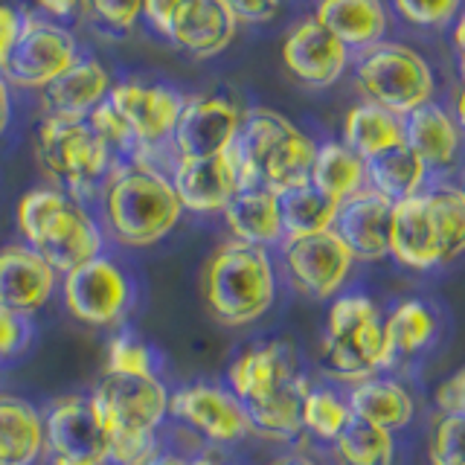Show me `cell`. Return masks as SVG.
Here are the masks:
<instances>
[{"mask_svg": "<svg viewBox=\"0 0 465 465\" xmlns=\"http://www.w3.org/2000/svg\"><path fill=\"white\" fill-rule=\"evenodd\" d=\"M230 149L239 166L242 189L259 186L282 195L309 183L317 145L280 111L253 108L242 116L239 137Z\"/></svg>", "mask_w": 465, "mask_h": 465, "instance_id": "cell-1", "label": "cell"}, {"mask_svg": "<svg viewBox=\"0 0 465 465\" xmlns=\"http://www.w3.org/2000/svg\"><path fill=\"white\" fill-rule=\"evenodd\" d=\"M102 213L114 242L149 247L178 227L183 207L169 174L145 163H123L102 186Z\"/></svg>", "mask_w": 465, "mask_h": 465, "instance_id": "cell-2", "label": "cell"}, {"mask_svg": "<svg viewBox=\"0 0 465 465\" xmlns=\"http://www.w3.org/2000/svg\"><path fill=\"white\" fill-rule=\"evenodd\" d=\"M201 297L222 326H251L273 309L276 271L268 247L224 242L203 262Z\"/></svg>", "mask_w": 465, "mask_h": 465, "instance_id": "cell-3", "label": "cell"}, {"mask_svg": "<svg viewBox=\"0 0 465 465\" xmlns=\"http://www.w3.org/2000/svg\"><path fill=\"white\" fill-rule=\"evenodd\" d=\"M91 399L108 433V465H145L160 454L154 433L169 416L160 378L105 375Z\"/></svg>", "mask_w": 465, "mask_h": 465, "instance_id": "cell-4", "label": "cell"}, {"mask_svg": "<svg viewBox=\"0 0 465 465\" xmlns=\"http://www.w3.org/2000/svg\"><path fill=\"white\" fill-rule=\"evenodd\" d=\"M18 230L55 273H70L102 256L105 232L79 201L53 186H38L18 201Z\"/></svg>", "mask_w": 465, "mask_h": 465, "instance_id": "cell-5", "label": "cell"}, {"mask_svg": "<svg viewBox=\"0 0 465 465\" xmlns=\"http://www.w3.org/2000/svg\"><path fill=\"white\" fill-rule=\"evenodd\" d=\"M35 157L53 189L73 201L102 193V186L116 169L111 152L94 134L87 120L44 116L35 140Z\"/></svg>", "mask_w": 465, "mask_h": 465, "instance_id": "cell-6", "label": "cell"}, {"mask_svg": "<svg viewBox=\"0 0 465 465\" xmlns=\"http://www.w3.org/2000/svg\"><path fill=\"white\" fill-rule=\"evenodd\" d=\"M323 367L346 384L384 370V317L367 294L334 297L326 314Z\"/></svg>", "mask_w": 465, "mask_h": 465, "instance_id": "cell-7", "label": "cell"}, {"mask_svg": "<svg viewBox=\"0 0 465 465\" xmlns=\"http://www.w3.org/2000/svg\"><path fill=\"white\" fill-rule=\"evenodd\" d=\"M355 82L367 102L399 116L428 105L436 91L430 64L413 47L399 41H378L361 50L355 62Z\"/></svg>", "mask_w": 465, "mask_h": 465, "instance_id": "cell-8", "label": "cell"}, {"mask_svg": "<svg viewBox=\"0 0 465 465\" xmlns=\"http://www.w3.org/2000/svg\"><path fill=\"white\" fill-rule=\"evenodd\" d=\"M62 294L67 312L87 326H114L128 314L134 302L131 276L105 253L64 273Z\"/></svg>", "mask_w": 465, "mask_h": 465, "instance_id": "cell-9", "label": "cell"}, {"mask_svg": "<svg viewBox=\"0 0 465 465\" xmlns=\"http://www.w3.org/2000/svg\"><path fill=\"white\" fill-rule=\"evenodd\" d=\"M79 62V44L64 26L50 24L35 15H24L21 33L9 53L4 79L18 87L44 91L53 79Z\"/></svg>", "mask_w": 465, "mask_h": 465, "instance_id": "cell-10", "label": "cell"}, {"mask_svg": "<svg viewBox=\"0 0 465 465\" xmlns=\"http://www.w3.org/2000/svg\"><path fill=\"white\" fill-rule=\"evenodd\" d=\"M282 265L300 294L312 300H334L355 268V256L338 232L326 230L314 236L285 239Z\"/></svg>", "mask_w": 465, "mask_h": 465, "instance_id": "cell-11", "label": "cell"}, {"mask_svg": "<svg viewBox=\"0 0 465 465\" xmlns=\"http://www.w3.org/2000/svg\"><path fill=\"white\" fill-rule=\"evenodd\" d=\"M108 102L125 120V125L131 128V134H134L140 145L134 163H143V160H149L154 149H163V145L172 143L174 125H178V116L186 99L166 84L123 82L111 87Z\"/></svg>", "mask_w": 465, "mask_h": 465, "instance_id": "cell-12", "label": "cell"}, {"mask_svg": "<svg viewBox=\"0 0 465 465\" xmlns=\"http://www.w3.org/2000/svg\"><path fill=\"white\" fill-rule=\"evenodd\" d=\"M169 416L215 445H236L251 433L244 404L218 384H186L169 392Z\"/></svg>", "mask_w": 465, "mask_h": 465, "instance_id": "cell-13", "label": "cell"}, {"mask_svg": "<svg viewBox=\"0 0 465 465\" xmlns=\"http://www.w3.org/2000/svg\"><path fill=\"white\" fill-rule=\"evenodd\" d=\"M242 111L224 96H195L183 102L169 149L174 160L224 154L239 137Z\"/></svg>", "mask_w": 465, "mask_h": 465, "instance_id": "cell-14", "label": "cell"}, {"mask_svg": "<svg viewBox=\"0 0 465 465\" xmlns=\"http://www.w3.org/2000/svg\"><path fill=\"white\" fill-rule=\"evenodd\" d=\"M390 256L411 271H433L450 262L442 227L436 222L425 193L392 203Z\"/></svg>", "mask_w": 465, "mask_h": 465, "instance_id": "cell-15", "label": "cell"}, {"mask_svg": "<svg viewBox=\"0 0 465 465\" xmlns=\"http://www.w3.org/2000/svg\"><path fill=\"white\" fill-rule=\"evenodd\" d=\"M44 445L53 457L108 462V433L91 396H64L44 416Z\"/></svg>", "mask_w": 465, "mask_h": 465, "instance_id": "cell-16", "label": "cell"}, {"mask_svg": "<svg viewBox=\"0 0 465 465\" xmlns=\"http://www.w3.org/2000/svg\"><path fill=\"white\" fill-rule=\"evenodd\" d=\"M300 378L297 370V352L294 346L285 341L256 343L247 346L232 358L227 370V390L236 396L244 407L256 401H265L276 396L288 384H294Z\"/></svg>", "mask_w": 465, "mask_h": 465, "instance_id": "cell-17", "label": "cell"}, {"mask_svg": "<svg viewBox=\"0 0 465 465\" xmlns=\"http://www.w3.org/2000/svg\"><path fill=\"white\" fill-rule=\"evenodd\" d=\"M169 181L178 193L181 207L189 213H224L232 195L242 189L232 149L213 157L174 160Z\"/></svg>", "mask_w": 465, "mask_h": 465, "instance_id": "cell-18", "label": "cell"}, {"mask_svg": "<svg viewBox=\"0 0 465 465\" xmlns=\"http://www.w3.org/2000/svg\"><path fill=\"white\" fill-rule=\"evenodd\" d=\"M282 64L305 87H329L343 76L349 50L323 24L305 18L282 41Z\"/></svg>", "mask_w": 465, "mask_h": 465, "instance_id": "cell-19", "label": "cell"}, {"mask_svg": "<svg viewBox=\"0 0 465 465\" xmlns=\"http://www.w3.org/2000/svg\"><path fill=\"white\" fill-rule=\"evenodd\" d=\"M239 21L224 0H181L174 9L166 38L195 58H213L230 47Z\"/></svg>", "mask_w": 465, "mask_h": 465, "instance_id": "cell-20", "label": "cell"}, {"mask_svg": "<svg viewBox=\"0 0 465 465\" xmlns=\"http://www.w3.org/2000/svg\"><path fill=\"white\" fill-rule=\"evenodd\" d=\"M58 273L29 244H9L0 251V305L18 314H35L50 302Z\"/></svg>", "mask_w": 465, "mask_h": 465, "instance_id": "cell-21", "label": "cell"}, {"mask_svg": "<svg viewBox=\"0 0 465 465\" xmlns=\"http://www.w3.org/2000/svg\"><path fill=\"white\" fill-rule=\"evenodd\" d=\"M390 215L392 201L367 186L341 203L334 232L352 251L355 262H381L390 256Z\"/></svg>", "mask_w": 465, "mask_h": 465, "instance_id": "cell-22", "label": "cell"}, {"mask_svg": "<svg viewBox=\"0 0 465 465\" xmlns=\"http://www.w3.org/2000/svg\"><path fill=\"white\" fill-rule=\"evenodd\" d=\"M111 87L114 84L102 62L91 55H79L76 64H70L62 76L41 91L44 111L47 116H64V120H87L91 111L108 99Z\"/></svg>", "mask_w": 465, "mask_h": 465, "instance_id": "cell-23", "label": "cell"}, {"mask_svg": "<svg viewBox=\"0 0 465 465\" xmlns=\"http://www.w3.org/2000/svg\"><path fill=\"white\" fill-rule=\"evenodd\" d=\"M404 145L428 166V172H445L460 160L462 131L442 105L428 102L404 116Z\"/></svg>", "mask_w": 465, "mask_h": 465, "instance_id": "cell-24", "label": "cell"}, {"mask_svg": "<svg viewBox=\"0 0 465 465\" xmlns=\"http://www.w3.org/2000/svg\"><path fill=\"white\" fill-rule=\"evenodd\" d=\"M349 413L352 419L367 421V425L384 428L390 433H396L407 428L416 416V399L396 378H381L372 375L367 381L352 384L346 396Z\"/></svg>", "mask_w": 465, "mask_h": 465, "instance_id": "cell-25", "label": "cell"}, {"mask_svg": "<svg viewBox=\"0 0 465 465\" xmlns=\"http://www.w3.org/2000/svg\"><path fill=\"white\" fill-rule=\"evenodd\" d=\"M314 21L323 24L346 50H367L387 33L381 0H320Z\"/></svg>", "mask_w": 465, "mask_h": 465, "instance_id": "cell-26", "label": "cell"}, {"mask_svg": "<svg viewBox=\"0 0 465 465\" xmlns=\"http://www.w3.org/2000/svg\"><path fill=\"white\" fill-rule=\"evenodd\" d=\"M224 222L232 232V239L256 247L280 244L282 218H280V195L268 189H239L232 201L224 207Z\"/></svg>", "mask_w": 465, "mask_h": 465, "instance_id": "cell-27", "label": "cell"}, {"mask_svg": "<svg viewBox=\"0 0 465 465\" xmlns=\"http://www.w3.org/2000/svg\"><path fill=\"white\" fill-rule=\"evenodd\" d=\"M440 317L421 300H401L384 317V367L411 361L436 341Z\"/></svg>", "mask_w": 465, "mask_h": 465, "instance_id": "cell-28", "label": "cell"}, {"mask_svg": "<svg viewBox=\"0 0 465 465\" xmlns=\"http://www.w3.org/2000/svg\"><path fill=\"white\" fill-rule=\"evenodd\" d=\"M44 445V416L26 399L0 392V465H35Z\"/></svg>", "mask_w": 465, "mask_h": 465, "instance_id": "cell-29", "label": "cell"}, {"mask_svg": "<svg viewBox=\"0 0 465 465\" xmlns=\"http://www.w3.org/2000/svg\"><path fill=\"white\" fill-rule=\"evenodd\" d=\"M341 143L361 160H372L375 154H384L404 143V116L372 105V102H361L346 114Z\"/></svg>", "mask_w": 465, "mask_h": 465, "instance_id": "cell-30", "label": "cell"}, {"mask_svg": "<svg viewBox=\"0 0 465 465\" xmlns=\"http://www.w3.org/2000/svg\"><path fill=\"white\" fill-rule=\"evenodd\" d=\"M309 183L334 203H343L367 189V160H361L343 143H323L314 152Z\"/></svg>", "mask_w": 465, "mask_h": 465, "instance_id": "cell-31", "label": "cell"}, {"mask_svg": "<svg viewBox=\"0 0 465 465\" xmlns=\"http://www.w3.org/2000/svg\"><path fill=\"white\" fill-rule=\"evenodd\" d=\"M428 174V166L404 143L367 160V186L375 189L378 195L390 198L392 203L425 193Z\"/></svg>", "mask_w": 465, "mask_h": 465, "instance_id": "cell-32", "label": "cell"}, {"mask_svg": "<svg viewBox=\"0 0 465 465\" xmlns=\"http://www.w3.org/2000/svg\"><path fill=\"white\" fill-rule=\"evenodd\" d=\"M309 392V381L300 375L294 384H288L276 396L244 407L251 419V433L265 436L273 442H291L302 433V399Z\"/></svg>", "mask_w": 465, "mask_h": 465, "instance_id": "cell-33", "label": "cell"}, {"mask_svg": "<svg viewBox=\"0 0 465 465\" xmlns=\"http://www.w3.org/2000/svg\"><path fill=\"white\" fill-rule=\"evenodd\" d=\"M338 210H341V203H334L323 193H317L312 183L288 189V193L280 195L282 236L285 239H300V236H314V232L334 230Z\"/></svg>", "mask_w": 465, "mask_h": 465, "instance_id": "cell-34", "label": "cell"}, {"mask_svg": "<svg viewBox=\"0 0 465 465\" xmlns=\"http://www.w3.org/2000/svg\"><path fill=\"white\" fill-rule=\"evenodd\" d=\"M334 445L338 465H392L396 462V436L384 428L349 419Z\"/></svg>", "mask_w": 465, "mask_h": 465, "instance_id": "cell-35", "label": "cell"}, {"mask_svg": "<svg viewBox=\"0 0 465 465\" xmlns=\"http://www.w3.org/2000/svg\"><path fill=\"white\" fill-rule=\"evenodd\" d=\"M349 419H352V413H349L346 399H341L329 387H309L302 399V430H309L323 442H334L349 425Z\"/></svg>", "mask_w": 465, "mask_h": 465, "instance_id": "cell-36", "label": "cell"}, {"mask_svg": "<svg viewBox=\"0 0 465 465\" xmlns=\"http://www.w3.org/2000/svg\"><path fill=\"white\" fill-rule=\"evenodd\" d=\"M425 195L430 201L436 222L442 227L448 259L454 262L465 253V195H462V189L454 183H440V186L425 189Z\"/></svg>", "mask_w": 465, "mask_h": 465, "instance_id": "cell-37", "label": "cell"}, {"mask_svg": "<svg viewBox=\"0 0 465 465\" xmlns=\"http://www.w3.org/2000/svg\"><path fill=\"white\" fill-rule=\"evenodd\" d=\"M105 375H128V378H157V352L134 338L131 331H123L111 338L105 355Z\"/></svg>", "mask_w": 465, "mask_h": 465, "instance_id": "cell-38", "label": "cell"}, {"mask_svg": "<svg viewBox=\"0 0 465 465\" xmlns=\"http://www.w3.org/2000/svg\"><path fill=\"white\" fill-rule=\"evenodd\" d=\"M87 125L94 128V134L102 140V145L111 152L114 163L123 166V163H134L137 154H140V145L134 140V134H131V128L125 125V120L120 114L114 111V105L105 99L99 108L91 111V116H87Z\"/></svg>", "mask_w": 465, "mask_h": 465, "instance_id": "cell-39", "label": "cell"}, {"mask_svg": "<svg viewBox=\"0 0 465 465\" xmlns=\"http://www.w3.org/2000/svg\"><path fill=\"white\" fill-rule=\"evenodd\" d=\"M430 465H465V413H442L436 419Z\"/></svg>", "mask_w": 465, "mask_h": 465, "instance_id": "cell-40", "label": "cell"}, {"mask_svg": "<svg viewBox=\"0 0 465 465\" xmlns=\"http://www.w3.org/2000/svg\"><path fill=\"white\" fill-rule=\"evenodd\" d=\"M392 4L407 24L425 29H442L454 24L462 12V0H392Z\"/></svg>", "mask_w": 465, "mask_h": 465, "instance_id": "cell-41", "label": "cell"}, {"mask_svg": "<svg viewBox=\"0 0 465 465\" xmlns=\"http://www.w3.org/2000/svg\"><path fill=\"white\" fill-rule=\"evenodd\" d=\"M79 6L94 24L111 33H128L143 15V0H82Z\"/></svg>", "mask_w": 465, "mask_h": 465, "instance_id": "cell-42", "label": "cell"}, {"mask_svg": "<svg viewBox=\"0 0 465 465\" xmlns=\"http://www.w3.org/2000/svg\"><path fill=\"white\" fill-rule=\"evenodd\" d=\"M33 343V320L0 305V361L21 358Z\"/></svg>", "mask_w": 465, "mask_h": 465, "instance_id": "cell-43", "label": "cell"}, {"mask_svg": "<svg viewBox=\"0 0 465 465\" xmlns=\"http://www.w3.org/2000/svg\"><path fill=\"white\" fill-rule=\"evenodd\" d=\"M227 9L236 15V21L247 24H265L280 12L282 0H224Z\"/></svg>", "mask_w": 465, "mask_h": 465, "instance_id": "cell-44", "label": "cell"}, {"mask_svg": "<svg viewBox=\"0 0 465 465\" xmlns=\"http://www.w3.org/2000/svg\"><path fill=\"white\" fill-rule=\"evenodd\" d=\"M21 21H24L21 12H15L12 6L0 4V76H4L6 62H9V53L15 47V41H18Z\"/></svg>", "mask_w": 465, "mask_h": 465, "instance_id": "cell-45", "label": "cell"}, {"mask_svg": "<svg viewBox=\"0 0 465 465\" xmlns=\"http://www.w3.org/2000/svg\"><path fill=\"white\" fill-rule=\"evenodd\" d=\"M436 404L442 413H465V367L436 390Z\"/></svg>", "mask_w": 465, "mask_h": 465, "instance_id": "cell-46", "label": "cell"}, {"mask_svg": "<svg viewBox=\"0 0 465 465\" xmlns=\"http://www.w3.org/2000/svg\"><path fill=\"white\" fill-rule=\"evenodd\" d=\"M178 4L181 0H143V18L149 21L157 33L166 35L169 21H172L174 9H178Z\"/></svg>", "mask_w": 465, "mask_h": 465, "instance_id": "cell-47", "label": "cell"}, {"mask_svg": "<svg viewBox=\"0 0 465 465\" xmlns=\"http://www.w3.org/2000/svg\"><path fill=\"white\" fill-rule=\"evenodd\" d=\"M450 44H454L457 62H460V73H462V79H465V9L457 15V21H454V33H450Z\"/></svg>", "mask_w": 465, "mask_h": 465, "instance_id": "cell-48", "label": "cell"}, {"mask_svg": "<svg viewBox=\"0 0 465 465\" xmlns=\"http://www.w3.org/2000/svg\"><path fill=\"white\" fill-rule=\"evenodd\" d=\"M35 4H38L44 12H50L53 18H70V15L79 9L82 0H35Z\"/></svg>", "mask_w": 465, "mask_h": 465, "instance_id": "cell-49", "label": "cell"}, {"mask_svg": "<svg viewBox=\"0 0 465 465\" xmlns=\"http://www.w3.org/2000/svg\"><path fill=\"white\" fill-rule=\"evenodd\" d=\"M9 114H12V96H9V82L0 76V137L9 125Z\"/></svg>", "mask_w": 465, "mask_h": 465, "instance_id": "cell-50", "label": "cell"}, {"mask_svg": "<svg viewBox=\"0 0 465 465\" xmlns=\"http://www.w3.org/2000/svg\"><path fill=\"white\" fill-rule=\"evenodd\" d=\"M454 123L460 125V131H465V79H462V84H460V91H457V96H454Z\"/></svg>", "mask_w": 465, "mask_h": 465, "instance_id": "cell-51", "label": "cell"}, {"mask_svg": "<svg viewBox=\"0 0 465 465\" xmlns=\"http://www.w3.org/2000/svg\"><path fill=\"white\" fill-rule=\"evenodd\" d=\"M271 465H317V462H314V460H309V457H302V454H288V457L273 460Z\"/></svg>", "mask_w": 465, "mask_h": 465, "instance_id": "cell-52", "label": "cell"}, {"mask_svg": "<svg viewBox=\"0 0 465 465\" xmlns=\"http://www.w3.org/2000/svg\"><path fill=\"white\" fill-rule=\"evenodd\" d=\"M145 465H186V460H181L178 454H157L152 462H145Z\"/></svg>", "mask_w": 465, "mask_h": 465, "instance_id": "cell-53", "label": "cell"}, {"mask_svg": "<svg viewBox=\"0 0 465 465\" xmlns=\"http://www.w3.org/2000/svg\"><path fill=\"white\" fill-rule=\"evenodd\" d=\"M53 465H108V462H94V460H73V457H53Z\"/></svg>", "mask_w": 465, "mask_h": 465, "instance_id": "cell-54", "label": "cell"}, {"mask_svg": "<svg viewBox=\"0 0 465 465\" xmlns=\"http://www.w3.org/2000/svg\"><path fill=\"white\" fill-rule=\"evenodd\" d=\"M186 465H224V462L215 457H195V460H186Z\"/></svg>", "mask_w": 465, "mask_h": 465, "instance_id": "cell-55", "label": "cell"}, {"mask_svg": "<svg viewBox=\"0 0 465 465\" xmlns=\"http://www.w3.org/2000/svg\"><path fill=\"white\" fill-rule=\"evenodd\" d=\"M460 189H462V195H465V169H462V181H460Z\"/></svg>", "mask_w": 465, "mask_h": 465, "instance_id": "cell-56", "label": "cell"}]
</instances>
